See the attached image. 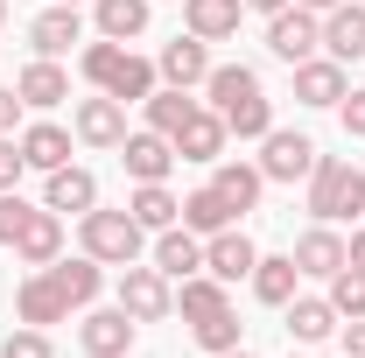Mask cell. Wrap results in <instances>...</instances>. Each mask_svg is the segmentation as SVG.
I'll use <instances>...</instances> for the list:
<instances>
[{
	"mask_svg": "<svg viewBox=\"0 0 365 358\" xmlns=\"http://www.w3.org/2000/svg\"><path fill=\"white\" fill-rule=\"evenodd\" d=\"M78 63H85V78H91V85L106 91V98H120V106H140L148 91L162 85V71H155L148 56H134L127 43H106V36H98V43L78 56Z\"/></svg>",
	"mask_w": 365,
	"mask_h": 358,
	"instance_id": "cell-1",
	"label": "cell"
},
{
	"mask_svg": "<svg viewBox=\"0 0 365 358\" xmlns=\"http://www.w3.org/2000/svg\"><path fill=\"white\" fill-rule=\"evenodd\" d=\"M359 211H365V169L344 162V155H317V169H309V218L344 225Z\"/></svg>",
	"mask_w": 365,
	"mask_h": 358,
	"instance_id": "cell-2",
	"label": "cell"
},
{
	"mask_svg": "<svg viewBox=\"0 0 365 358\" xmlns=\"http://www.w3.org/2000/svg\"><path fill=\"white\" fill-rule=\"evenodd\" d=\"M78 239H85V253L98 267H134L140 246H148V232L134 225V211H85L78 218Z\"/></svg>",
	"mask_w": 365,
	"mask_h": 358,
	"instance_id": "cell-3",
	"label": "cell"
},
{
	"mask_svg": "<svg viewBox=\"0 0 365 358\" xmlns=\"http://www.w3.org/2000/svg\"><path fill=\"white\" fill-rule=\"evenodd\" d=\"M317 169V140L295 134V127H267L260 134V176L267 183H309Z\"/></svg>",
	"mask_w": 365,
	"mask_h": 358,
	"instance_id": "cell-4",
	"label": "cell"
},
{
	"mask_svg": "<svg viewBox=\"0 0 365 358\" xmlns=\"http://www.w3.org/2000/svg\"><path fill=\"white\" fill-rule=\"evenodd\" d=\"M120 310L134 316V323H162V316L176 310V288H169V274L155 267V260H148V267H120Z\"/></svg>",
	"mask_w": 365,
	"mask_h": 358,
	"instance_id": "cell-5",
	"label": "cell"
},
{
	"mask_svg": "<svg viewBox=\"0 0 365 358\" xmlns=\"http://www.w3.org/2000/svg\"><path fill=\"white\" fill-rule=\"evenodd\" d=\"M267 49L281 56V63H309L323 49V14H309V7H281V14H267Z\"/></svg>",
	"mask_w": 365,
	"mask_h": 358,
	"instance_id": "cell-6",
	"label": "cell"
},
{
	"mask_svg": "<svg viewBox=\"0 0 365 358\" xmlns=\"http://www.w3.org/2000/svg\"><path fill=\"white\" fill-rule=\"evenodd\" d=\"M71 310H78V302L63 295V281H56L49 267H36L29 281H21V288H14V316H21V323H36V330H49V323H63Z\"/></svg>",
	"mask_w": 365,
	"mask_h": 358,
	"instance_id": "cell-7",
	"label": "cell"
},
{
	"mask_svg": "<svg viewBox=\"0 0 365 358\" xmlns=\"http://www.w3.org/2000/svg\"><path fill=\"white\" fill-rule=\"evenodd\" d=\"M120 162H127L134 183H169V169H176V140L155 134V127H140V134L120 140Z\"/></svg>",
	"mask_w": 365,
	"mask_h": 358,
	"instance_id": "cell-8",
	"label": "cell"
},
{
	"mask_svg": "<svg viewBox=\"0 0 365 358\" xmlns=\"http://www.w3.org/2000/svg\"><path fill=\"white\" fill-rule=\"evenodd\" d=\"M71 134L85 140V148H120L127 140V106L120 98H78V120H71Z\"/></svg>",
	"mask_w": 365,
	"mask_h": 358,
	"instance_id": "cell-9",
	"label": "cell"
},
{
	"mask_svg": "<svg viewBox=\"0 0 365 358\" xmlns=\"http://www.w3.org/2000/svg\"><path fill=\"white\" fill-rule=\"evenodd\" d=\"M253 260H260V246H253L239 225H225V232H211V239H204V274H218L225 288H232V281H246Z\"/></svg>",
	"mask_w": 365,
	"mask_h": 358,
	"instance_id": "cell-10",
	"label": "cell"
},
{
	"mask_svg": "<svg viewBox=\"0 0 365 358\" xmlns=\"http://www.w3.org/2000/svg\"><path fill=\"white\" fill-rule=\"evenodd\" d=\"M134 330H140V323L120 310V302H113V310H91V316H85L78 344H85L91 358H127V352H134Z\"/></svg>",
	"mask_w": 365,
	"mask_h": 358,
	"instance_id": "cell-11",
	"label": "cell"
},
{
	"mask_svg": "<svg viewBox=\"0 0 365 358\" xmlns=\"http://www.w3.org/2000/svg\"><path fill=\"white\" fill-rule=\"evenodd\" d=\"M225 120L211 113V106H197L190 120L176 127V162H225Z\"/></svg>",
	"mask_w": 365,
	"mask_h": 358,
	"instance_id": "cell-12",
	"label": "cell"
},
{
	"mask_svg": "<svg viewBox=\"0 0 365 358\" xmlns=\"http://www.w3.org/2000/svg\"><path fill=\"white\" fill-rule=\"evenodd\" d=\"M43 204L63 218V211H98V176L91 169H78V162H63V169H49V183H43Z\"/></svg>",
	"mask_w": 365,
	"mask_h": 358,
	"instance_id": "cell-13",
	"label": "cell"
},
{
	"mask_svg": "<svg viewBox=\"0 0 365 358\" xmlns=\"http://www.w3.org/2000/svg\"><path fill=\"white\" fill-rule=\"evenodd\" d=\"M162 85L176 91H197L204 78H211V43H197V36H176V43H162Z\"/></svg>",
	"mask_w": 365,
	"mask_h": 358,
	"instance_id": "cell-14",
	"label": "cell"
},
{
	"mask_svg": "<svg viewBox=\"0 0 365 358\" xmlns=\"http://www.w3.org/2000/svg\"><path fill=\"white\" fill-rule=\"evenodd\" d=\"M29 43H36V56H63L71 43H85V14L63 7V0H49L43 14L29 21Z\"/></svg>",
	"mask_w": 365,
	"mask_h": 358,
	"instance_id": "cell-15",
	"label": "cell"
},
{
	"mask_svg": "<svg viewBox=\"0 0 365 358\" xmlns=\"http://www.w3.org/2000/svg\"><path fill=\"white\" fill-rule=\"evenodd\" d=\"M14 253H21L29 267H49V260H63V218H56L49 204H36V211H29V225H21V239H14Z\"/></svg>",
	"mask_w": 365,
	"mask_h": 358,
	"instance_id": "cell-16",
	"label": "cell"
},
{
	"mask_svg": "<svg viewBox=\"0 0 365 358\" xmlns=\"http://www.w3.org/2000/svg\"><path fill=\"white\" fill-rule=\"evenodd\" d=\"M155 267L169 274V281H190V274H204V239H197L190 225H169V232H155Z\"/></svg>",
	"mask_w": 365,
	"mask_h": 358,
	"instance_id": "cell-17",
	"label": "cell"
},
{
	"mask_svg": "<svg viewBox=\"0 0 365 358\" xmlns=\"http://www.w3.org/2000/svg\"><path fill=\"white\" fill-rule=\"evenodd\" d=\"M246 281H253V295H260L267 310H288V302H295V281H302V267H295V253H260Z\"/></svg>",
	"mask_w": 365,
	"mask_h": 358,
	"instance_id": "cell-18",
	"label": "cell"
},
{
	"mask_svg": "<svg viewBox=\"0 0 365 358\" xmlns=\"http://www.w3.org/2000/svg\"><path fill=\"white\" fill-rule=\"evenodd\" d=\"M239 14H246V0H182V29H190L197 43L239 36Z\"/></svg>",
	"mask_w": 365,
	"mask_h": 358,
	"instance_id": "cell-19",
	"label": "cell"
},
{
	"mask_svg": "<svg viewBox=\"0 0 365 358\" xmlns=\"http://www.w3.org/2000/svg\"><path fill=\"white\" fill-rule=\"evenodd\" d=\"M14 91H21V106L49 113V106H63V98H71V71H63L56 56H36V63L14 78Z\"/></svg>",
	"mask_w": 365,
	"mask_h": 358,
	"instance_id": "cell-20",
	"label": "cell"
},
{
	"mask_svg": "<svg viewBox=\"0 0 365 358\" xmlns=\"http://www.w3.org/2000/svg\"><path fill=\"white\" fill-rule=\"evenodd\" d=\"M323 49H330L337 63L365 56V7H359V0H337V7L323 14Z\"/></svg>",
	"mask_w": 365,
	"mask_h": 358,
	"instance_id": "cell-21",
	"label": "cell"
},
{
	"mask_svg": "<svg viewBox=\"0 0 365 358\" xmlns=\"http://www.w3.org/2000/svg\"><path fill=\"white\" fill-rule=\"evenodd\" d=\"M344 63H337V56H309V63H295V98H302V106H337V98H344Z\"/></svg>",
	"mask_w": 365,
	"mask_h": 358,
	"instance_id": "cell-22",
	"label": "cell"
},
{
	"mask_svg": "<svg viewBox=\"0 0 365 358\" xmlns=\"http://www.w3.org/2000/svg\"><path fill=\"white\" fill-rule=\"evenodd\" d=\"M211 190L225 197L232 211H253L260 190H267V176H260V162H211Z\"/></svg>",
	"mask_w": 365,
	"mask_h": 358,
	"instance_id": "cell-23",
	"label": "cell"
},
{
	"mask_svg": "<svg viewBox=\"0 0 365 358\" xmlns=\"http://www.w3.org/2000/svg\"><path fill=\"white\" fill-rule=\"evenodd\" d=\"M288 330H295V344H323V337H337V323H344V316L330 310V295H295V302H288Z\"/></svg>",
	"mask_w": 365,
	"mask_h": 358,
	"instance_id": "cell-24",
	"label": "cell"
},
{
	"mask_svg": "<svg viewBox=\"0 0 365 358\" xmlns=\"http://www.w3.org/2000/svg\"><path fill=\"white\" fill-rule=\"evenodd\" d=\"M21 162H29V169H63V162H71V134H63V127H56V120H36V127H21Z\"/></svg>",
	"mask_w": 365,
	"mask_h": 358,
	"instance_id": "cell-25",
	"label": "cell"
},
{
	"mask_svg": "<svg viewBox=\"0 0 365 358\" xmlns=\"http://www.w3.org/2000/svg\"><path fill=\"white\" fill-rule=\"evenodd\" d=\"M127 211L140 232H169V225H182V197H169V183H134Z\"/></svg>",
	"mask_w": 365,
	"mask_h": 358,
	"instance_id": "cell-26",
	"label": "cell"
},
{
	"mask_svg": "<svg viewBox=\"0 0 365 358\" xmlns=\"http://www.w3.org/2000/svg\"><path fill=\"white\" fill-rule=\"evenodd\" d=\"M295 267L317 274V281H330V274L344 267V239H337V225H317V232L295 239Z\"/></svg>",
	"mask_w": 365,
	"mask_h": 358,
	"instance_id": "cell-27",
	"label": "cell"
},
{
	"mask_svg": "<svg viewBox=\"0 0 365 358\" xmlns=\"http://www.w3.org/2000/svg\"><path fill=\"white\" fill-rule=\"evenodd\" d=\"M91 21H98L106 43H134L148 29V0H91Z\"/></svg>",
	"mask_w": 365,
	"mask_h": 358,
	"instance_id": "cell-28",
	"label": "cell"
},
{
	"mask_svg": "<svg viewBox=\"0 0 365 358\" xmlns=\"http://www.w3.org/2000/svg\"><path fill=\"white\" fill-rule=\"evenodd\" d=\"M182 225H190L197 239H211V232H225V225H239V211H232L225 197H218V190L204 183V190H190V197H182Z\"/></svg>",
	"mask_w": 365,
	"mask_h": 358,
	"instance_id": "cell-29",
	"label": "cell"
},
{
	"mask_svg": "<svg viewBox=\"0 0 365 358\" xmlns=\"http://www.w3.org/2000/svg\"><path fill=\"white\" fill-rule=\"evenodd\" d=\"M49 274L63 281V295H71L78 310H91V302H98V288H106V267H98L91 253H78V260H49Z\"/></svg>",
	"mask_w": 365,
	"mask_h": 358,
	"instance_id": "cell-30",
	"label": "cell"
},
{
	"mask_svg": "<svg viewBox=\"0 0 365 358\" xmlns=\"http://www.w3.org/2000/svg\"><path fill=\"white\" fill-rule=\"evenodd\" d=\"M176 310L190 316V323H204V316L232 310V295H225V281H218V274H190V281L176 288Z\"/></svg>",
	"mask_w": 365,
	"mask_h": 358,
	"instance_id": "cell-31",
	"label": "cell"
},
{
	"mask_svg": "<svg viewBox=\"0 0 365 358\" xmlns=\"http://www.w3.org/2000/svg\"><path fill=\"white\" fill-rule=\"evenodd\" d=\"M140 106H148V127H155V134H169V140H176V127L197 113V98H190V91H176V85H155Z\"/></svg>",
	"mask_w": 365,
	"mask_h": 358,
	"instance_id": "cell-32",
	"label": "cell"
},
{
	"mask_svg": "<svg viewBox=\"0 0 365 358\" xmlns=\"http://www.w3.org/2000/svg\"><path fill=\"white\" fill-rule=\"evenodd\" d=\"M204 91H211V113H225V106H239V98H253V91H260V78H253L246 63H211Z\"/></svg>",
	"mask_w": 365,
	"mask_h": 358,
	"instance_id": "cell-33",
	"label": "cell"
},
{
	"mask_svg": "<svg viewBox=\"0 0 365 358\" xmlns=\"http://www.w3.org/2000/svg\"><path fill=\"white\" fill-rule=\"evenodd\" d=\"M190 337H197L211 358H218V352H239V316L218 310V316H204V323H190Z\"/></svg>",
	"mask_w": 365,
	"mask_h": 358,
	"instance_id": "cell-34",
	"label": "cell"
},
{
	"mask_svg": "<svg viewBox=\"0 0 365 358\" xmlns=\"http://www.w3.org/2000/svg\"><path fill=\"white\" fill-rule=\"evenodd\" d=\"M330 310H337V316H365V274L359 267L330 274Z\"/></svg>",
	"mask_w": 365,
	"mask_h": 358,
	"instance_id": "cell-35",
	"label": "cell"
},
{
	"mask_svg": "<svg viewBox=\"0 0 365 358\" xmlns=\"http://www.w3.org/2000/svg\"><path fill=\"white\" fill-rule=\"evenodd\" d=\"M0 358H56V344H49V330H36V323H21V330H7V344H0Z\"/></svg>",
	"mask_w": 365,
	"mask_h": 358,
	"instance_id": "cell-36",
	"label": "cell"
},
{
	"mask_svg": "<svg viewBox=\"0 0 365 358\" xmlns=\"http://www.w3.org/2000/svg\"><path fill=\"white\" fill-rule=\"evenodd\" d=\"M29 211H36V204H21V190H0V246H14V239H21Z\"/></svg>",
	"mask_w": 365,
	"mask_h": 358,
	"instance_id": "cell-37",
	"label": "cell"
},
{
	"mask_svg": "<svg viewBox=\"0 0 365 358\" xmlns=\"http://www.w3.org/2000/svg\"><path fill=\"white\" fill-rule=\"evenodd\" d=\"M21 169H29V162H21V140L0 134V190H14V183H21Z\"/></svg>",
	"mask_w": 365,
	"mask_h": 358,
	"instance_id": "cell-38",
	"label": "cell"
},
{
	"mask_svg": "<svg viewBox=\"0 0 365 358\" xmlns=\"http://www.w3.org/2000/svg\"><path fill=\"white\" fill-rule=\"evenodd\" d=\"M337 113H344V134L365 140V91H344V98H337Z\"/></svg>",
	"mask_w": 365,
	"mask_h": 358,
	"instance_id": "cell-39",
	"label": "cell"
},
{
	"mask_svg": "<svg viewBox=\"0 0 365 358\" xmlns=\"http://www.w3.org/2000/svg\"><path fill=\"white\" fill-rule=\"evenodd\" d=\"M21 113H29V106H21V91L0 85V134H14V127H21Z\"/></svg>",
	"mask_w": 365,
	"mask_h": 358,
	"instance_id": "cell-40",
	"label": "cell"
},
{
	"mask_svg": "<svg viewBox=\"0 0 365 358\" xmlns=\"http://www.w3.org/2000/svg\"><path fill=\"white\" fill-rule=\"evenodd\" d=\"M337 330H344V352H351V358H365V316H344Z\"/></svg>",
	"mask_w": 365,
	"mask_h": 358,
	"instance_id": "cell-41",
	"label": "cell"
},
{
	"mask_svg": "<svg viewBox=\"0 0 365 358\" xmlns=\"http://www.w3.org/2000/svg\"><path fill=\"white\" fill-rule=\"evenodd\" d=\"M344 267L365 274V232H351V239H344Z\"/></svg>",
	"mask_w": 365,
	"mask_h": 358,
	"instance_id": "cell-42",
	"label": "cell"
},
{
	"mask_svg": "<svg viewBox=\"0 0 365 358\" xmlns=\"http://www.w3.org/2000/svg\"><path fill=\"white\" fill-rule=\"evenodd\" d=\"M246 7H253V14H281L288 0H246Z\"/></svg>",
	"mask_w": 365,
	"mask_h": 358,
	"instance_id": "cell-43",
	"label": "cell"
},
{
	"mask_svg": "<svg viewBox=\"0 0 365 358\" xmlns=\"http://www.w3.org/2000/svg\"><path fill=\"white\" fill-rule=\"evenodd\" d=\"M295 7H309V14H330V7H337V0H295Z\"/></svg>",
	"mask_w": 365,
	"mask_h": 358,
	"instance_id": "cell-44",
	"label": "cell"
},
{
	"mask_svg": "<svg viewBox=\"0 0 365 358\" xmlns=\"http://www.w3.org/2000/svg\"><path fill=\"white\" fill-rule=\"evenodd\" d=\"M218 358H253V352H246V344H239V352H218Z\"/></svg>",
	"mask_w": 365,
	"mask_h": 358,
	"instance_id": "cell-45",
	"label": "cell"
},
{
	"mask_svg": "<svg viewBox=\"0 0 365 358\" xmlns=\"http://www.w3.org/2000/svg\"><path fill=\"white\" fill-rule=\"evenodd\" d=\"M63 7H85V0H63Z\"/></svg>",
	"mask_w": 365,
	"mask_h": 358,
	"instance_id": "cell-46",
	"label": "cell"
},
{
	"mask_svg": "<svg viewBox=\"0 0 365 358\" xmlns=\"http://www.w3.org/2000/svg\"><path fill=\"white\" fill-rule=\"evenodd\" d=\"M0 21H7V0H0Z\"/></svg>",
	"mask_w": 365,
	"mask_h": 358,
	"instance_id": "cell-47",
	"label": "cell"
},
{
	"mask_svg": "<svg viewBox=\"0 0 365 358\" xmlns=\"http://www.w3.org/2000/svg\"><path fill=\"white\" fill-rule=\"evenodd\" d=\"M288 358H302V352H288Z\"/></svg>",
	"mask_w": 365,
	"mask_h": 358,
	"instance_id": "cell-48",
	"label": "cell"
},
{
	"mask_svg": "<svg viewBox=\"0 0 365 358\" xmlns=\"http://www.w3.org/2000/svg\"><path fill=\"white\" fill-rule=\"evenodd\" d=\"M344 358H351V352H344Z\"/></svg>",
	"mask_w": 365,
	"mask_h": 358,
	"instance_id": "cell-49",
	"label": "cell"
},
{
	"mask_svg": "<svg viewBox=\"0 0 365 358\" xmlns=\"http://www.w3.org/2000/svg\"><path fill=\"white\" fill-rule=\"evenodd\" d=\"M359 7H365V0H359Z\"/></svg>",
	"mask_w": 365,
	"mask_h": 358,
	"instance_id": "cell-50",
	"label": "cell"
}]
</instances>
